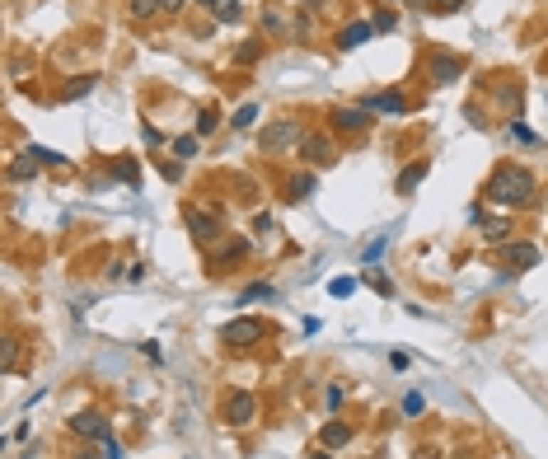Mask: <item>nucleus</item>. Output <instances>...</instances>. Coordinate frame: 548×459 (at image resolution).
<instances>
[{
  "instance_id": "f257e3e1",
  "label": "nucleus",
  "mask_w": 548,
  "mask_h": 459,
  "mask_svg": "<svg viewBox=\"0 0 548 459\" xmlns=\"http://www.w3.org/2000/svg\"><path fill=\"white\" fill-rule=\"evenodd\" d=\"M483 192H488L492 202H502V206H525L529 197H534V179H529L520 164H502L492 179H488Z\"/></svg>"
},
{
  "instance_id": "f03ea898",
  "label": "nucleus",
  "mask_w": 548,
  "mask_h": 459,
  "mask_svg": "<svg viewBox=\"0 0 548 459\" xmlns=\"http://www.w3.org/2000/svg\"><path fill=\"white\" fill-rule=\"evenodd\" d=\"M291 141H305V136H300V127H295V117L263 127V136H258V146H263V150H281V146H291Z\"/></svg>"
},
{
  "instance_id": "7ed1b4c3",
  "label": "nucleus",
  "mask_w": 548,
  "mask_h": 459,
  "mask_svg": "<svg viewBox=\"0 0 548 459\" xmlns=\"http://www.w3.org/2000/svg\"><path fill=\"white\" fill-rule=\"evenodd\" d=\"M183 221L192 225V239H201V244H211V239L221 235V216L201 211V206H183Z\"/></svg>"
},
{
  "instance_id": "20e7f679",
  "label": "nucleus",
  "mask_w": 548,
  "mask_h": 459,
  "mask_svg": "<svg viewBox=\"0 0 548 459\" xmlns=\"http://www.w3.org/2000/svg\"><path fill=\"white\" fill-rule=\"evenodd\" d=\"M258 337H263V324H258V319H230V324L221 328V342H230V347H248Z\"/></svg>"
},
{
  "instance_id": "39448f33",
  "label": "nucleus",
  "mask_w": 548,
  "mask_h": 459,
  "mask_svg": "<svg viewBox=\"0 0 548 459\" xmlns=\"http://www.w3.org/2000/svg\"><path fill=\"white\" fill-rule=\"evenodd\" d=\"M70 431L85 440H108V417L103 413H75L70 417Z\"/></svg>"
},
{
  "instance_id": "423d86ee",
  "label": "nucleus",
  "mask_w": 548,
  "mask_h": 459,
  "mask_svg": "<svg viewBox=\"0 0 548 459\" xmlns=\"http://www.w3.org/2000/svg\"><path fill=\"white\" fill-rule=\"evenodd\" d=\"M253 394H230V403H225V417H230V426H248L253 422Z\"/></svg>"
},
{
  "instance_id": "0eeeda50",
  "label": "nucleus",
  "mask_w": 548,
  "mask_h": 459,
  "mask_svg": "<svg viewBox=\"0 0 548 459\" xmlns=\"http://www.w3.org/2000/svg\"><path fill=\"white\" fill-rule=\"evenodd\" d=\"M366 112H384V117H403L408 112V103L399 99V94H366V103H361Z\"/></svg>"
},
{
  "instance_id": "6e6552de",
  "label": "nucleus",
  "mask_w": 548,
  "mask_h": 459,
  "mask_svg": "<svg viewBox=\"0 0 548 459\" xmlns=\"http://www.w3.org/2000/svg\"><path fill=\"white\" fill-rule=\"evenodd\" d=\"M459 75H464V66H459L455 56H436V61H431V80H436V85H455Z\"/></svg>"
},
{
  "instance_id": "1a4fd4ad",
  "label": "nucleus",
  "mask_w": 548,
  "mask_h": 459,
  "mask_svg": "<svg viewBox=\"0 0 548 459\" xmlns=\"http://www.w3.org/2000/svg\"><path fill=\"white\" fill-rule=\"evenodd\" d=\"M370 33H375V23H370V19H361V23H352V28H342L337 47H342V52H352V47H361V43H366Z\"/></svg>"
},
{
  "instance_id": "9d476101",
  "label": "nucleus",
  "mask_w": 548,
  "mask_h": 459,
  "mask_svg": "<svg viewBox=\"0 0 548 459\" xmlns=\"http://www.w3.org/2000/svg\"><path fill=\"white\" fill-rule=\"evenodd\" d=\"M38 164H43V159H38L33 150H23L19 159H10V169H5V174H10V179H38Z\"/></svg>"
},
{
  "instance_id": "9b49d317",
  "label": "nucleus",
  "mask_w": 548,
  "mask_h": 459,
  "mask_svg": "<svg viewBox=\"0 0 548 459\" xmlns=\"http://www.w3.org/2000/svg\"><path fill=\"white\" fill-rule=\"evenodd\" d=\"M300 150H305V159H314V164H328V159H333V146H328L324 136H305Z\"/></svg>"
},
{
  "instance_id": "f8f14e48",
  "label": "nucleus",
  "mask_w": 548,
  "mask_h": 459,
  "mask_svg": "<svg viewBox=\"0 0 548 459\" xmlns=\"http://www.w3.org/2000/svg\"><path fill=\"white\" fill-rule=\"evenodd\" d=\"M333 117H337V127H342V132H366V122H370L366 108H337Z\"/></svg>"
},
{
  "instance_id": "ddd939ff",
  "label": "nucleus",
  "mask_w": 548,
  "mask_h": 459,
  "mask_svg": "<svg viewBox=\"0 0 548 459\" xmlns=\"http://www.w3.org/2000/svg\"><path fill=\"white\" fill-rule=\"evenodd\" d=\"M506 263L525 272V268H534V263H539V248L534 244H511V248H506Z\"/></svg>"
},
{
  "instance_id": "4468645a",
  "label": "nucleus",
  "mask_w": 548,
  "mask_h": 459,
  "mask_svg": "<svg viewBox=\"0 0 548 459\" xmlns=\"http://www.w3.org/2000/svg\"><path fill=\"white\" fill-rule=\"evenodd\" d=\"M473 221L483 225V239H488V244H506V230H511L506 221H488L483 211H473Z\"/></svg>"
},
{
  "instance_id": "2eb2a0df",
  "label": "nucleus",
  "mask_w": 548,
  "mask_h": 459,
  "mask_svg": "<svg viewBox=\"0 0 548 459\" xmlns=\"http://www.w3.org/2000/svg\"><path fill=\"white\" fill-rule=\"evenodd\" d=\"M319 440H324L328 450H342V445L352 440V426H342V422H328L324 431H319Z\"/></svg>"
},
{
  "instance_id": "dca6fc26",
  "label": "nucleus",
  "mask_w": 548,
  "mask_h": 459,
  "mask_svg": "<svg viewBox=\"0 0 548 459\" xmlns=\"http://www.w3.org/2000/svg\"><path fill=\"white\" fill-rule=\"evenodd\" d=\"M310 192H314V174H300V179H291L286 202H310Z\"/></svg>"
},
{
  "instance_id": "f3484780",
  "label": "nucleus",
  "mask_w": 548,
  "mask_h": 459,
  "mask_svg": "<svg viewBox=\"0 0 548 459\" xmlns=\"http://www.w3.org/2000/svg\"><path fill=\"white\" fill-rule=\"evenodd\" d=\"M244 253H248L244 239H230L225 248H216V268H225V263H235V258H244Z\"/></svg>"
},
{
  "instance_id": "a211bd4d",
  "label": "nucleus",
  "mask_w": 548,
  "mask_h": 459,
  "mask_svg": "<svg viewBox=\"0 0 548 459\" xmlns=\"http://www.w3.org/2000/svg\"><path fill=\"white\" fill-rule=\"evenodd\" d=\"M422 179H426V164H413V169H403V174H399V192L408 197V192H413V188H417Z\"/></svg>"
},
{
  "instance_id": "6ab92c4d",
  "label": "nucleus",
  "mask_w": 548,
  "mask_h": 459,
  "mask_svg": "<svg viewBox=\"0 0 548 459\" xmlns=\"http://www.w3.org/2000/svg\"><path fill=\"white\" fill-rule=\"evenodd\" d=\"M211 14L221 23H239V0H211Z\"/></svg>"
},
{
  "instance_id": "aec40b11",
  "label": "nucleus",
  "mask_w": 548,
  "mask_h": 459,
  "mask_svg": "<svg viewBox=\"0 0 548 459\" xmlns=\"http://www.w3.org/2000/svg\"><path fill=\"white\" fill-rule=\"evenodd\" d=\"M94 85H99V75H80L75 85H66V99H85V94H90Z\"/></svg>"
},
{
  "instance_id": "412c9836",
  "label": "nucleus",
  "mask_w": 548,
  "mask_h": 459,
  "mask_svg": "<svg viewBox=\"0 0 548 459\" xmlns=\"http://www.w3.org/2000/svg\"><path fill=\"white\" fill-rule=\"evenodd\" d=\"M258 117H263V112H258V103H244V108H239L235 117H230V122H235L239 132H244V127H253V122H258Z\"/></svg>"
},
{
  "instance_id": "4be33fe9",
  "label": "nucleus",
  "mask_w": 548,
  "mask_h": 459,
  "mask_svg": "<svg viewBox=\"0 0 548 459\" xmlns=\"http://www.w3.org/2000/svg\"><path fill=\"white\" fill-rule=\"evenodd\" d=\"M85 459H122V445H117V440H99V450H94V455H85Z\"/></svg>"
},
{
  "instance_id": "5701e85b",
  "label": "nucleus",
  "mask_w": 548,
  "mask_h": 459,
  "mask_svg": "<svg viewBox=\"0 0 548 459\" xmlns=\"http://www.w3.org/2000/svg\"><path fill=\"white\" fill-rule=\"evenodd\" d=\"M132 14L136 19H155V14H164V10H159V0H132Z\"/></svg>"
},
{
  "instance_id": "b1692460",
  "label": "nucleus",
  "mask_w": 548,
  "mask_h": 459,
  "mask_svg": "<svg viewBox=\"0 0 548 459\" xmlns=\"http://www.w3.org/2000/svg\"><path fill=\"white\" fill-rule=\"evenodd\" d=\"M174 155L192 159V155H197V136H179V141H174Z\"/></svg>"
},
{
  "instance_id": "393cba45",
  "label": "nucleus",
  "mask_w": 548,
  "mask_h": 459,
  "mask_svg": "<svg viewBox=\"0 0 548 459\" xmlns=\"http://www.w3.org/2000/svg\"><path fill=\"white\" fill-rule=\"evenodd\" d=\"M511 136H515V141H520V146H534V141H539V136L529 132L525 122H511Z\"/></svg>"
},
{
  "instance_id": "a878e982",
  "label": "nucleus",
  "mask_w": 548,
  "mask_h": 459,
  "mask_svg": "<svg viewBox=\"0 0 548 459\" xmlns=\"http://www.w3.org/2000/svg\"><path fill=\"white\" fill-rule=\"evenodd\" d=\"M28 150H33L43 164H66V155H56V150H47V146H28Z\"/></svg>"
},
{
  "instance_id": "bb28decb",
  "label": "nucleus",
  "mask_w": 548,
  "mask_h": 459,
  "mask_svg": "<svg viewBox=\"0 0 548 459\" xmlns=\"http://www.w3.org/2000/svg\"><path fill=\"white\" fill-rule=\"evenodd\" d=\"M352 291H357V281H352V277H337L333 281V295H337V300H347Z\"/></svg>"
},
{
  "instance_id": "cd10ccee",
  "label": "nucleus",
  "mask_w": 548,
  "mask_h": 459,
  "mask_svg": "<svg viewBox=\"0 0 548 459\" xmlns=\"http://www.w3.org/2000/svg\"><path fill=\"white\" fill-rule=\"evenodd\" d=\"M253 300H272V286H248V291H244V305H253Z\"/></svg>"
},
{
  "instance_id": "c85d7f7f",
  "label": "nucleus",
  "mask_w": 548,
  "mask_h": 459,
  "mask_svg": "<svg viewBox=\"0 0 548 459\" xmlns=\"http://www.w3.org/2000/svg\"><path fill=\"white\" fill-rule=\"evenodd\" d=\"M422 413V394H408V399H403V417H417Z\"/></svg>"
},
{
  "instance_id": "c756f323",
  "label": "nucleus",
  "mask_w": 548,
  "mask_h": 459,
  "mask_svg": "<svg viewBox=\"0 0 548 459\" xmlns=\"http://www.w3.org/2000/svg\"><path fill=\"white\" fill-rule=\"evenodd\" d=\"M216 132V112H201L197 117V136H211Z\"/></svg>"
},
{
  "instance_id": "7c9ffc66",
  "label": "nucleus",
  "mask_w": 548,
  "mask_h": 459,
  "mask_svg": "<svg viewBox=\"0 0 548 459\" xmlns=\"http://www.w3.org/2000/svg\"><path fill=\"white\" fill-rule=\"evenodd\" d=\"M384 244H389V235H380V239H375V244H370V248H366V263H380V253H384Z\"/></svg>"
},
{
  "instance_id": "2f4dec72",
  "label": "nucleus",
  "mask_w": 548,
  "mask_h": 459,
  "mask_svg": "<svg viewBox=\"0 0 548 459\" xmlns=\"http://www.w3.org/2000/svg\"><path fill=\"white\" fill-rule=\"evenodd\" d=\"M370 23H375V33H384V28H394V10H380V14H375V19H370Z\"/></svg>"
},
{
  "instance_id": "473e14b6",
  "label": "nucleus",
  "mask_w": 548,
  "mask_h": 459,
  "mask_svg": "<svg viewBox=\"0 0 548 459\" xmlns=\"http://www.w3.org/2000/svg\"><path fill=\"white\" fill-rule=\"evenodd\" d=\"M268 33H286V19L277 10H268Z\"/></svg>"
},
{
  "instance_id": "72a5a7b5",
  "label": "nucleus",
  "mask_w": 548,
  "mask_h": 459,
  "mask_svg": "<svg viewBox=\"0 0 548 459\" xmlns=\"http://www.w3.org/2000/svg\"><path fill=\"white\" fill-rule=\"evenodd\" d=\"M258 52H263V43H244V47H239V61H253Z\"/></svg>"
},
{
  "instance_id": "f704fd0d",
  "label": "nucleus",
  "mask_w": 548,
  "mask_h": 459,
  "mask_svg": "<svg viewBox=\"0 0 548 459\" xmlns=\"http://www.w3.org/2000/svg\"><path fill=\"white\" fill-rule=\"evenodd\" d=\"M183 5H188V0H159V10H164V14H179Z\"/></svg>"
},
{
  "instance_id": "c9c22d12",
  "label": "nucleus",
  "mask_w": 548,
  "mask_h": 459,
  "mask_svg": "<svg viewBox=\"0 0 548 459\" xmlns=\"http://www.w3.org/2000/svg\"><path fill=\"white\" fill-rule=\"evenodd\" d=\"M436 10H464V0H436Z\"/></svg>"
},
{
  "instance_id": "e433bc0d",
  "label": "nucleus",
  "mask_w": 548,
  "mask_h": 459,
  "mask_svg": "<svg viewBox=\"0 0 548 459\" xmlns=\"http://www.w3.org/2000/svg\"><path fill=\"white\" fill-rule=\"evenodd\" d=\"M408 5H413V10H436V5H431V0H408Z\"/></svg>"
},
{
  "instance_id": "4c0bfd02",
  "label": "nucleus",
  "mask_w": 548,
  "mask_h": 459,
  "mask_svg": "<svg viewBox=\"0 0 548 459\" xmlns=\"http://www.w3.org/2000/svg\"><path fill=\"white\" fill-rule=\"evenodd\" d=\"M319 459H328V455H319Z\"/></svg>"
},
{
  "instance_id": "58836bf2",
  "label": "nucleus",
  "mask_w": 548,
  "mask_h": 459,
  "mask_svg": "<svg viewBox=\"0 0 548 459\" xmlns=\"http://www.w3.org/2000/svg\"><path fill=\"white\" fill-rule=\"evenodd\" d=\"M206 5H211V0H206Z\"/></svg>"
}]
</instances>
